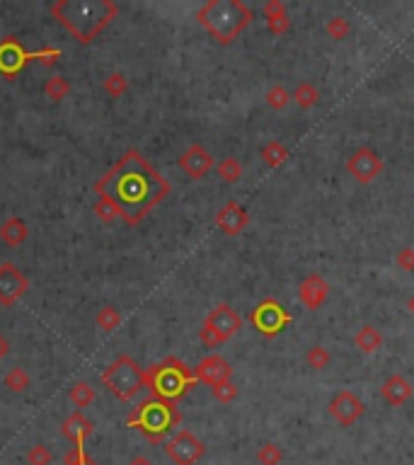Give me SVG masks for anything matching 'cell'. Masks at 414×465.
Segmentation results:
<instances>
[{"label":"cell","mask_w":414,"mask_h":465,"mask_svg":"<svg viewBox=\"0 0 414 465\" xmlns=\"http://www.w3.org/2000/svg\"><path fill=\"white\" fill-rule=\"evenodd\" d=\"M332 286L327 284V279L318 272H310L306 279L298 286V301L306 305L308 310H318L322 303L330 298Z\"/></svg>","instance_id":"cell-14"},{"label":"cell","mask_w":414,"mask_h":465,"mask_svg":"<svg viewBox=\"0 0 414 465\" xmlns=\"http://www.w3.org/2000/svg\"><path fill=\"white\" fill-rule=\"evenodd\" d=\"M395 265L403 272H414V247H403L395 255Z\"/></svg>","instance_id":"cell-38"},{"label":"cell","mask_w":414,"mask_h":465,"mask_svg":"<svg viewBox=\"0 0 414 465\" xmlns=\"http://www.w3.org/2000/svg\"><path fill=\"white\" fill-rule=\"evenodd\" d=\"M259 155L269 168H279V165H284L286 160H289V148H286L281 140H269V143L262 145Z\"/></svg>","instance_id":"cell-25"},{"label":"cell","mask_w":414,"mask_h":465,"mask_svg":"<svg viewBox=\"0 0 414 465\" xmlns=\"http://www.w3.org/2000/svg\"><path fill=\"white\" fill-rule=\"evenodd\" d=\"M129 465H153V461L148 456H133Z\"/></svg>","instance_id":"cell-41"},{"label":"cell","mask_w":414,"mask_h":465,"mask_svg":"<svg viewBox=\"0 0 414 465\" xmlns=\"http://www.w3.org/2000/svg\"><path fill=\"white\" fill-rule=\"evenodd\" d=\"M325 32H327V36H332V39L342 41V39H346V36L351 34V22L346 20V17H342V15H334V17L327 20Z\"/></svg>","instance_id":"cell-32"},{"label":"cell","mask_w":414,"mask_h":465,"mask_svg":"<svg viewBox=\"0 0 414 465\" xmlns=\"http://www.w3.org/2000/svg\"><path fill=\"white\" fill-rule=\"evenodd\" d=\"M102 383L109 388L117 400L121 402H131L136 397L138 390L143 388V371L138 369V364L131 357L121 354L117 361L107 366V371L102 373Z\"/></svg>","instance_id":"cell-6"},{"label":"cell","mask_w":414,"mask_h":465,"mask_svg":"<svg viewBox=\"0 0 414 465\" xmlns=\"http://www.w3.org/2000/svg\"><path fill=\"white\" fill-rule=\"evenodd\" d=\"M197 20L218 44H230L242 29L249 27L254 12L242 0H209L197 12Z\"/></svg>","instance_id":"cell-3"},{"label":"cell","mask_w":414,"mask_h":465,"mask_svg":"<svg viewBox=\"0 0 414 465\" xmlns=\"http://www.w3.org/2000/svg\"><path fill=\"white\" fill-rule=\"evenodd\" d=\"M327 409H330L332 419L337 421L339 426H351L363 417L366 405H363L361 397L356 393H351V390H339V393L330 400Z\"/></svg>","instance_id":"cell-12"},{"label":"cell","mask_w":414,"mask_h":465,"mask_svg":"<svg viewBox=\"0 0 414 465\" xmlns=\"http://www.w3.org/2000/svg\"><path fill=\"white\" fill-rule=\"evenodd\" d=\"M216 173L225 185H235V182L242 180V173H245V170H242V163L237 160L235 155H228L216 165Z\"/></svg>","instance_id":"cell-24"},{"label":"cell","mask_w":414,"mask_h":465,"mask_svg":"<svg viewBox=\"0 0 414 465\" xmlns=\"http://www.w3.org/2000/svg\"><path fill=\"white\" fill-rule=\"evenodd\" d=\"M194 376H197V381H202L206 385H216V383L230 381V376H233V366H230L223 357H218V354H209V357L197 364Z\"/></svg>","instance_id":"cell-16"},{"label":"cell","mask_w":414,"mask_h":465,"mask_svg":"<svg viewBox=\"0 0 414 465\" xmlns=\"http://www.w3.org/2000/svg\"><path fill=\"white\" fill-rule=\"evenodd\" d=\"M71 402L78 407V412H81L83 407H88V405H93V400H95V388L90 383H85V381H78V383H73V388H71Z\"/></svg>","instance_id":"cell-26"},{"label":"cell","mask_w":414,"mask_h":465,"mask_svg":"<svg viewBox=\"0 0 414 465\" xmlns=\"http://www.w3.org/2000/svg\"><path fill=\"white\" fill-rule=\"evenodd\" d=\"M95 322H97V327H100L102 332L109 334V332H114V329L121 325V315H119L117 308H112V305H105V308L97 313Z\"/></svg>","instance_id":"cell-28"},{"label":"cell","mask_w":414,"mask_h":465,"mask_svg":"<svg viewBox=\"0 0 414 465\" xmlns=\"http://www.w3.org/2000/svg\"><path fill=\"white\" fill-rule=\"evenodd\" d=\"M61 58V48H41V51H24V46L15 36L0 44V73L5 78H15L29 61H41L44 66H53Z\"/></svg>","instance_id":"cell-7"},{"label":"cell","mask_w":414,"mask_h":465,"mask_svg":"<svg viewBox=\"0 0 414 465\" xmlns=\"http://www.w3.org/2000/svg\"><path fill=\"white\" fill-rule=\"evenodd\" d=\"M182 419L180 409L167 400H160V397H148L143 400L136 409H131L126 424L133 426V429L143 431V436L153 444H162L165 441V434L177 426Z\"/></svg>","instance_id":"cell-4"},{"label":"cell","mask_w":414,"mask_h":465,"mask_svg":"<svg viewBox=\"0 0 414 465\" xmlns=\"http://www.w3.org/2000/svg\"><path fill=\"white\" fill-rule=\"evenodd\" d=\"M249 322H252V325L259 329V334H264V337H276L286 325L294 322V315H291L276 298H264V301L249 313Z\"/></svg>","instance_id":"cell-9"},{"label":"cell","mask_w":414,"mask_h":465,"mask_svg":"<svg viewBox=\"0 0 414 465\" xmlns=\"http://www.w3.org/2000/svg\"><path fill=\"white\" fill-rule=\"evenodd\" d=\"M216 225L225 232V235H230V237L240 235V232L249 225V213L242 209L237 201H228V204L218 209Z\"/></svg>","instance_id":"cell-17"},{"label":"cell","mask_w":414,"mask_h":465,"mask_svg":"<svg viewBox=\"0 0 414 465\" xmlns=\"http://www.w3.org/2000/svg\"><path fill=\"white\" fill-rule=\"evenodd\" d=\"M29 237V225L22 221V218L17 216H10L8 221L0 225V240L5 245H10V247H17V245H22L24 240Z\"/></svg>","instance_id":"cell-22"},{"label":"cell","mask_w":414,"mask_h":465,"mask_svg":"<svg viewBox=\"0 0 414 465\" xmlns=\"http://www.w3.org/2000/svg\"><path fill=\"white\" fill-rule=\"evenodd\" d=\"M165 454L175 465H194L206 454L202 439L190 429H180L170 441H165Z\"/></svg>","instance_id":"cell-11"},{"label":"cell","mask_w":414,"mask_h":465,"mask_svg":"<svg viewBox=\"0 0 414 465\" xmlns=\"http://www.w3.org/2000/svg\"><path fill=\"white\" fill-rule=\"evenodd\" d=\"M61 431H63L68 439H73V444H76V446H85V439L93 434V421H90L88 417H83V414L76 409V412H73L71 417L63 421Z\"/></svg>","instance_id":"cell-20"},{"label":"cell","mask_w":414,"mask_h":465,"mask_svg":"<svg viewBox=\"0 0 414 465\" xmlns=\"http://www.w3.org/2000/svg\"><path fill=\"white\" fill-rule=\"evenodd\" d=\"M51 15L81 44H90L119 15V8L112 0H56Z\"/></svg>","instance_id":"cell-2"},{"label":"cell","mask_w":414,"mask_h":465,"mask_svg":"<svg viewBox=\"0 0 414 465\" xmlns=\"http://www.w3.org/2000/svg\"><path fill=\"white\" fill-rule=\"evenodd\" d=\"M381 395L385 397L388 405L393 407H403L405 402L412 400L414 395V385L407 381L403 373H393V376H388L385 381L381 385Z\"/></svg>","instance_id":"cell-18"},{"label":"cell","mask_w":414,"mask_h":465,"mask_svg":"<svg viewBox=\"0 0 414 465\" xmlns=\"http://www.w3.org/2000/svg\"><path fill=\"white\" fill-rule=\"evenodd\" d=\"M85 465H95V463H93V461H90V458H88V463H85Z\"/></svg>","instance_id":"cell-43"},{"label":"cell","mask_w":414,"mask_h":465,"mask_svg":"<svg viewBox=\"0 0 414 465\" xmlns=\"http://www.w3.org/2000/svg\"><path fill=\"white\" fill-rule=\"evenodd\" d=\"M306 364L310 366V369H315V371H325L327 366L332 364V354H330V349L327 347H322V344H313L306 352Z\"/></svg>","instance_id":"cell-27"},{"label":"cell","mask_w":414,"mask_h":465,"mask_svg":"<svg viewBox=\"0 0 414 465\" xmlns=\"http://www.w3.org/2000/svg\"><path fill=\"white\" fill-rule=\"evenodd\" d=\"M95 213H97V218L100 221H105V223H112L114 218L119 216L117 209H114L112 204H109L107 199H102V197H97V204H95Z\"/></svg>","instance_id":"cell-37"},{"label":"cell","mask_w":414,"mask_h":465,"mask_svg":"<svg viewBox=\"0 0 414 465\" xmlns=\"http://www.w3.org/2000/svg\"><path fill=\"white\" fill-rule=\"evenodd\" d=\"M291 100H294L301 109H313V107L320 102V90H318V85L310 83V81H301V83H298L296 88H294V93H291Z\"/></svg>","instance_id":"cell-23"},{"label":"cell","mask_w":414,"mask_h":465,"mask_svg":"<svg viewBox=\"0 0 414 465\" xmlns=\"http://www.w3.org/2000/svg\"><path fill=\"white\" fill-rule=\"evenodd\" d=\"M194 383H197L194 371L182 359L175 357H167L165 361H160L157 366L143 373V385H148L153 397H160V400L167 402L180 400Z\"/></svg>","instance_id":"cell-5"},{"label":"cell","mask_w":414,"mask_h":465,"mask_svg":"<svg viewBox=\"0 0 414 465\" xmlns=\"http://www.w3.org/2000/svg\"><path fill=\"white\" fill-rule=\"evenodd\" d=\"M385 163H383L381 153L373 150L371 145H361L346 158V173H349L358 185H371V182L378 180V175H383Z\"/></svg>","instance_id":"cell-10"},{"label":"cell","mask_w":414,"mask_h":465,"mask_svg":"<svg viewBox=\"0 0 414 465\" xmlns=\"http://www.w3.org/2000/svg\"><path fill=\"white\" fill-rule=\"evenodd\" d=\"M10 354V342L3 337V334H0V361H3L5 357H8Z\"/></svg>","instance_id":"cell-40"},{"label":"cell","mask_w":414,"mask_h":465,"mask_svg":"<svg viewBox=\"0 0 414 465\" xmlns=\"http://www.w3.org/2000/svg\"><path fill=\"white\" fill-rule=\"evenodd\" d=\"M264 102H266V105H269L271 109L281 112V109L289 107V102H294V100H291V93L284 88V85H271V88L266 90V95H264Z\"/></svg>","instance_id":"cell-29"},{"label":"cell","mask_w":414,"mask_h":465,"mask_svg":"<svg viewBox=\"0 0 414 465\" xmlns=\"http://www.w3.org/2000/svg\"><path fill=\"white\" fill-rule=\"evenodd\" d=\"M242 327V317L235 313L233 305L228 303H218L216 308L206 315L202 329H199V339L206 347H218L223 342H228L233 334H237V329Z\"/></svg>","instance_id":"cell-8"},{"label":"cell","mask_w":414,"mask_h":465,"mask_svg":"<svg viewBox=\"0 0 414 465\" xmlns=\"http://www.w3.org/2000/svg\"><path fill=\"white\" fill-rule=\"evenodd\" d=\"M44 93H46L48 100L58 102V100H63V97H68V93H71V83L66 81L63 76H53V78H48V81H46Z\"/></svg>","instance_id":"cell-31"},{"label":"cell","mask_w":414,"mask_h":465,"mask_svg":"<svg viewBox=\"0 0 414 465\" xmlns=\"http://www.w3.org/2000/svg\"><path fill=\"white\" fill-rule=\"evenodd\" d=\"M407 310H410V315L414 317V293H412L410 298H407Z\"/></svg>","instance_id":"cell-42"},{"label":"cell","mask_w":414,"mask_h":465,"mask_svg":"<svg viewBox=\"0 0 414 465\" xmlns=\"http://www.w3.org/2000/svg\"><path fill=\"white\" fill-rule=\"evenodd\" d=\"M264 17H266V27L271 34L281 36L291 29V17L286 10V3L281 0H266L264 3Z\"/></svg>","instance_id":"cell-19"},{"label":"cell","mask_w":414,"mask_h":465,"mask_svg":"<svg viewBox=\"0 0 414 465\" xmlns=\"http://www.w3.org/2000/svg\"><path fill=\"white\" fill-rule=\"evenodd\" d=\"M180 168L185 170L187 177H192V180H202V177H206L213 170V155L204 148V145L192 143L190 148L180 155Z\"/></svg>","instance_id":"cell-15"},{"label":"cell","mask_w":414,"mask_h":465,"mask_svg":"<svg viewBox=\"0 0 414 465\" xmlns=\"http://www.w3.org/2000/svg\"><path fill=\"white\" fill-rule=\"evenodd\" d=\"M211 395L216 397L221 405H228V402H233L237 397V388L233 381H223V383L211 385Z\"/></svg>","instance_id":"cell-34"},{"label":"cell","mask_w":414,"mask_h":465,"mask_svg":"<svg viewBox=\"0 0 414 465\" xmlns=\"http://www.w3.org/2000/svg\"><path fill=\"white\" fill-rule=\"evenodd\" d=\"M29 291V279L12 262L0 265V303L12 305Z\"/></svg>","instance_id":"cell-13"},{"label":"cell","mask_w":414,"mask_h":465,"mask_svg":"<svg viewBox=\"0 0 414 465\" xmlns=\"http://www.w3.org/2000/svg\"><path fill=\"white\" fill-rule=\"evenodd\" d=\"M126 88H129V83H126V78L121 73H112L105 81V93L109 97H121L126 93Z\"/></svg>","instance_id":"cell-36"},{"label":"cell","mask_w":414,"mask_h":465,"mask_svg":"<svg viewBox=\"0 0 414 465\" xmlns=\"http://www.w3.org/2000/svg\"><path fill=\"white\" fill-rule=\"evenodd\" d=\"M5 385L12 390V393H24V390L32 385V378H29V373L24 371V369H10L8 373H5Z\"/></svg>","instance_id":"cell-30"},{"label":"cell","mask_w":414,"mask_h":465,"mask_svg":"<svg viewBox=\"0 0 414 465\" xmlns=\"http://www.w3.org/2000/svg\"><path fill=\"white\" fill-rule=\"evenodd\" d=\"M383 332L373 325H361L354 334V347L361 354H376L383 347Z\"/></svg>","instance_id":"cell-21"},{"label":"cell","mask_w":414,"mask_h":465,"mask_svg":"<svg viewBox=\"0 0 414 465\" xmlns=\"http://www.w3.org/2000/svg\"><path fill=\"white\" fill-rule=\"evenodd\" d=\"M95 192L129 225L141 223L170 194V182L138 150H129L95 185Z\"/></svg>","instance_id":"cell-1"},{"label":"cell","mask_w":414,"mask_h":465,"mask_svg":"<svg viewBox=\"0 0 414 465\" xmlns=\"http://www.w3.org/2000/svg\"><path fill=\"white\" fill-rule=\"evenodd\" d=\"M284 461V451L279 449L276 444H264V446H259V451H257V463L259 465H279Z\"/></svg>","instance_id":"cell-33"},{"label":"cell","mask_w":414,"mask_h":465,"mask_svg":"<svg viewBox=\"0 0 414 465\" xmlns=\"http://www.w3.org/2000/svg\"><path fill=\"white\" fill-rule=\"evenodd\" d=\"M85 463H88V456H85V446H73V449L63 458V465H85Z\"/></svg>","instance_id":"cell-39"},{"label":"cell","mask_w":414,"mask_h":465,"mask_svg":"<svg viewBox=\"0 0 414 465\" xmlns=\"http://www.w3.org/2000/svg\"><path fill=\"white\" fill-rule=\"evenodd\" d=\"M51 461H53V456H51V451H48V446L36 444L27 451V463L29 465H51Z\"/></svg>","instance_id":"cell-35"}]
</instances>
